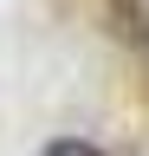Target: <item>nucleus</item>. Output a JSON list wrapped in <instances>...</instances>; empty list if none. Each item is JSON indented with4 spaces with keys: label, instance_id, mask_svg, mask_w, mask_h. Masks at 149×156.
<instances>
[{
    "label": "nucleus",
    "instance_id": "f257e3e1",
    "mask_svg": "<svg viewBox=\"0 0 149 156\" xmlns=\"http://www.w3.org/2000/svg\"><path fill=\"white\" fill-rule=\"evenodd\" d=\"M39 156H104V150L91 143V136H52V143H46Z\"/></svg>",
    "mask_w": 149,
    "mask_h": 156
}]
</instances>
